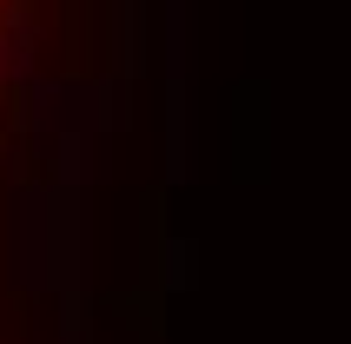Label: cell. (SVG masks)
Segmentation results:
<instances>
[{
	"label": "cell",
	"instance_id": "1",
	"mask_svg": "<svg viewBox=\"0 0 351 344\" xmlns=\"http://www.w3.org/2000/svg\"><path fill=\"white\" fill-rule=\"evenodd\" d=\"M40 7L47 0H0V146L14 139V113H20V99H27V79H34Z\"/></svg>",
	"mask_w": 351,
	"mask_h": 344
}]
</instances>
